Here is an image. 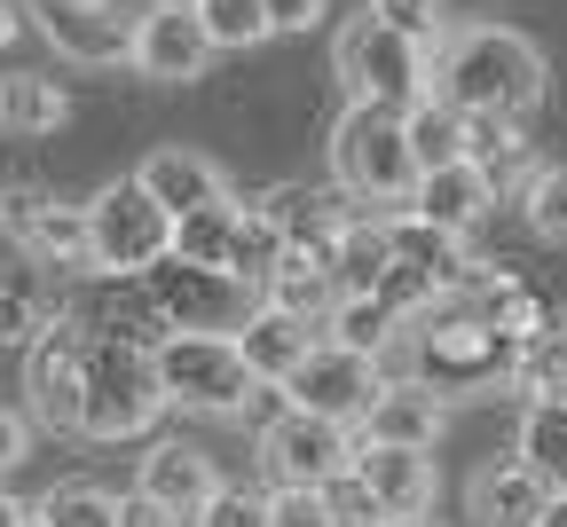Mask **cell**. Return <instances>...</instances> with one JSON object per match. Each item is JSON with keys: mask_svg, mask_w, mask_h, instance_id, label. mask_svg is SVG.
<instances>
[{"mask_svg": "<svg viewBox=\"0 0 567 527\" xmlns=\"http://www.w3.org/2000/svg\"><path fill=\"white\" fill-rule=\"evenodd\" d=\"M394 527H434V519H425V512H417V519H394Z\"/></svg>", "mask_w": 567, "mask_h": 527, "instance_id": "46", "label": "cell"}, {"mask_svg": "<svg viewBox=\"0 0 567 527\" xmlns=\"http://www.w3.org/2000/svg\"><path fill=\"white\" fill-rule=\"evenodd\" d=\"M316 331H323V323H308V316H292V308H276V299H260L252 323L237 331V347H245V362L260 370V386H284V379H292V370L323 347Z\"/></svg>", "mask_w": 567, "mask_h": 527, "instance_id": "21", "label": "cell"}, {"mask_svg": "<svg viewBox=\"0 0 567 527\" xmlns=\"http://www.w3.org/2000/svg\"><path fill=\"white\" fill-rule=\"evenodd\" d=\"M32 425H40V417H24V410H0V480H9V473L32 457Z\"/></svg>", "mask_w": 567, "mask_h": 527, "instance_id": "39", "label": "cell"}, {"mask_svg": "<svg viewBox=\"0 0 567 527\" xmlns=\"http://www.w3.org/2000/svg\"><path fill=\"white\" fill-rule=\"evenodd\" d=\"M32 17H40V32L63 63H87V71L134 63V24L142 17H118L111 0H32Z\"/></svg>", "mask_w": 567, "mask_h": 527, "instance_id": "14", "label": "cell"}, {"mask_svg": "<svg viewBox=\"0 0 567 527\" xmlns=\"http://www.w3.org/2000/svg\"><path fill=\"white\" fill-rule=\"evenodd\" d=\"M87 370H95V339H87L80 323H63V316L24 347V394H32V417H40L48 433H80Z\"/></svg>", "mask_w": 567, "mask_h": 527, "instance_id": "11", "label": "cell"}, {"mask_svg": "<svg viewBox=\"0 0 567 527\" xmlns=\"http://www.w3.org/2000/svg\"><path fill=\"white\" fill-rule=\"evenodd\" d=\"M442 417H450V402L425 386V379H386V394L371 402V417H363V441H402V448H434V433H442Z\"/></svg>", "mask_w": 567, "mask_h": 527, "instance_id": "22", "label": "cell"}, {"mask_svg": "<svg viewBox=\"0 0 567 527\" xmlns=\"http://www.w3.org/2000/svg\"><path fill=\"white\" fill-rule=\"evenodd\" d=\"M213 55H221V40H213L197 0H151V17L134 24V71H142V80H158V87L205 80Z\"/></svg>", "mask_w": 567, "mask_h": 527, "instance_id": "13", "label": "cell"}, {"mask_svg": "<svg viewBox=\"0 0 567 527\" xmlns=\"http://www.w3.org/2000/svg\"><path fill=\"white\" fill-rule=\"evenodd\" d=\"M544 48L528 32H505V24H473V32H450V48L434 55V87L457 103V111H536L544 103Z\"/></svg>", "mask_w": 567, "mask_h": 527, "instance_id": "3", "label": "cell"}, {"mask_svg": "<svg viewBox=\"0 0 567 527\" xmlns=\"http://www.w3.org/2000/svg\"><path fill=\"white\" fill-rule=\"evenodd\" d=\"M166 410H174V402H166V379H158V354L134 347V339H95L80 433H87V441H142Z\"/></svg>", "mask_w": 567, "mask_h": 527, "instance_id": "7", "label": "cell"}, {"mask_svg": "<svg viewBox=\"0 0 567 527\" xmlns=\"http://www.w3.org/2000/svg\"><path fill=\"white\" fill-rule=\"evenodd\" d=\"M371 9H379L394 32H410L425 55H442V48H450V0H371Z\"/></svg>", "mask_w": 567, "mask_h": 527, "instance_id": "35", "label": "cell"}, {"mask_svg": "<svg viewBox=\"0 0 567 527\" xmlns=\"http://www.w3.org/2000/svg\"><path fill=\"white\" fill-rule=\"evenodd\" d=\"M520 331H505V316L481 299V283L465 291H442L434 308H417L410 331H402V370L425 379L442 402H481L496 386H513L520 370Z\"/></svg>", "mask_w": 567, "mask_h": 527, "instance_id": "1", "label": "cell"}, {"mask_svg": "<svg viewBox=\"0 0 567 527\" xmlns=\"http://www.w3.org/2000/svg\"><path fill=\"white\" fill-rule=\"evenodd\" d=\"M260 205L276 213V229L292 237V252H300V260H323V268H331V252H339V237H347V220L363 213L339 182H331V189H323V182H284V189H268Z\"/></svg>", "mask_w": 567, "mask_h": 527, "instance_id": "15", "label": "cell"}, {"mask_svg": "<svg viewBox=\"0 0 567 527\" xmlns=\"http://www.w3.org/2000/svg\"><path fill=\"white\" fill-rule=\"evenodd\" d=\"M197 9H205V24H213V40H221V48H260V40H276L268 0H197Z\"/></svg>", "mask_w": 567, "mask_h": 527, "instance_id": "34", "label": "cell"}, {"mask_svg": "<svg viewBox=\"0 0 567 527\" xmlns=\"http://www.w3.org/2000/svg\"><path fill=\"white\" fill-rule=\"evenodd\" d=\"M410 142H417V166H450V158H465V111L434 87L425 103H410Z\"/></svg>", "mask_w": 567, "mask_h": 527, "instance_id": "29", "label": "cell"}, {"mask_svg": "<svg viewBox=\"0 0 567 527\" xmlns=\"http://www.w3.org/2000/svg\"><path fill=\"white\" fill-rule=\"evenodd\" d=\"M551 496H559V488H551L528 457L481 465V473H473V488H465V504H473V519H481V527H536Z\"/></svg>", "mask_w": 567, "mask_h": 527, "instance_id": "19", "label": "cell"}, {"mask_svg": "<svg viewBox=\"0 0 567 527\" xmlns=\"http://www.w3.org/2000/svg\"><path fill=\"white\" fill-rule=\"evenodd\" d=\"M481 276V260L465 252V237H450V229H434L417 205H402L394 213V252H386V276L371 283V291H386L402 316H417V308H434L442 291H465Z\"/></svg>", "mask_w": 567, "mask_h": 527, "instance_id": "9", "label": "cell"}, {"mask_svg": "<svg viewBox=\"0 0 567 527\" xmlns=\"http://www.w3.org/2000/svg\"><path fill=\"white\" fill-rule=\"evenodd\" d=\"M292 260V237L276 229V213L268 205H245V220H237V245H229V268L237 276H252L260 291H268V276Z\"/></svg>", "mask_w": 567, "mask_h": 527, "instance_id": "27", "label": "cell"}, {"mask_svg": "<svg viewBox=\"0 0 567 527\" xmlns=\"http://www.w3.org/2000/svg\"><path fill=\"white\" fill-rule=\"evenodd\" d=\"M134 488H142V496H158V504L189 527L213 496H221V473H213V457H205V448H189V441H151V457H142Z\"/></svg>", "mask_w": 567, "mask_h": 527, "instance_id": "16", "label": "cell"}, {"mask_svg": "<svg viewBox=\"0 0 567 527\" xmlns=\"http://www.w3.org/2000/svg\"><path fill=\"white\" fill-rule=\"evenodd\" d=\"M331 182L363 205V213H402L417 205V142H410V111L394 103H347L331 126Z\"/></svg>", "mask_w": 567, "mask_h": 527, "instance_id": "2", "label": "cell"}, {"mask_svg": "<svg viewBox=\"0 0 567 527\" xmlns=\"http://www.w3.org/2000/svg\"><path fill=\"white\" fill-rule=\"evenodd\" d=\"M142 182H151L174 213H197V205H221V197H229V174L213 166L205 149H182V142L151 149V158H142Z\"/></svg>", "mask_w": 567, "mask_h": 527, "instance_id": "24", "label": "cell"}, {"mask_svg": "<svg viewBox=\"0 0 567 527\" xmlns=\"http://www.w3.org/2000/svg\"><path fill=\"white\" fill-rule=\"evenodd\" d=\"M32 519H40V504H24V496L0 488V527H32Z\"/></svg>", "mask_w": 567, "mask_h": 527, "instance_id": "43", "label": "cell"}, {"mask_svg": "<svg viewBox=\"0 0 567 527\" xmlns=\"http://www.w3.org/2000/svg\"><path fill=\"white\" fill-rule=\"evenodd\" d=\"M17 245L40 260V268H71V276H95V229H87V205H40L24 229H17Z\"/></svg>", "mask_w": 567, "mask_h": 527, "instance_id": "23", "label": "cell"}, {"mask_svg": "<svg viewBox=\"0 0 567 527\" xmlns=\"http://www.w3.org/2000/svg\"><path fill=\"white\" fill-rule=\"evenodd\" d=\"M189 527H197V519H189Z\"/></svg>", "mask_w": 567, "mask_h": 527, "instance_id": "48", "label": "cell"}, {"mask_svg": "<svg viewBox=\"0 0 567 527\" xmlns=\"http://www.w3.org/2000/svg\"><path fill=\"white\" fill-rule=\"evenodd\" d=\"M17 40V0H0V48Z\"/></svg>", "mask_w": 567, "mask_h": 527, "instance_id": "45", "label": "cell"}, {"mask_svg": "<svg viewBox=\"0 0 567 527\" xmlns=\"http://www.w3.org/2000/svg\"><path fill=\"white\" fill-rule=\"evenodd\" d=\"M520 457H528L551 488H567V394L528 402V417H520Z\"/></svg>", "mask_w": 567, "mask_h": 527, "instance_id": "28", "label": "cell"}, {"mask_svg": "<svg viewBox=\"0 0 567 527\" xmlns=\"http://www.w3.org/2000/svg\"><path fill=\"white\" fill-rule=\"evenodd\" d=\"M48 323H55V316H48L40 283H0V347H32Z\"/></svg>", "mask_w": 567, "mask_h": 527, "instance_id": "36", "label": "cell"}, {"mask_svg": "<svg viewBox=\"0 0 567 527\" xmlns=\"http://www.w3.org/2000/svg\"><path fill=\"white\" fill-rule=\"evenodd\" d=\"M237 220H245V205H237V197H221V205H197V213H182V229H174V252H182V260H213V268H229Z\"/></svg>", "mask_w": 567, "mask_h": 527, "instance_id": "30", "label": "cell"}, {"mask_svg": "<svg viewBox=\"0 0 567 527\" xmlns=\"http://www.w3.org/2000/svg\"><path fill=\"white\" fill-rule=\"evenodd\" d=\"M402 331H410V316L394 308L386 291H339V308H331V323H323V339H339V347H354V354H394L402 347Z\"/></svg>", "mask_w": 567, "mask_h": 527, "instance_id": "25", "label": "cell"}, {"mask_svg": "<svg viewBox=\"0 0 567 527\" xmlns=\"http://www.w3.org/2000/svg\"><path fill=\"white\" fill-rule=\"evenodd\" d=\"M87 229H95V276H142L174 252L182 213L134 174V182H111L103 197H87Z\"/></svg>", "mask_w": 567, "mask_h": 527, "instance_id": "8", "label": "cell"}, {"mask_svg": "<svg viewBox=\"0 0 567 527\" xmlns=\"http://www.w3.org/2000/svg\"><path fill=\"white\" fill-rule=\"evenodd\" d=\"M268 527H347L323 488H268Z\"/></svg>", "mask_w": 567, "mask_h": 527, "instance_id": "37", "label": "cell"}, {"mask_svg": "<svg viewBox=\"0 0 567 527\" xmlns=\"http://www.w3.org/2000/svg\"><path fill=\"white\" fill-rule=\"evenodd\" d=\"M465 158L496 182L505 205H520V189L536 182V149L520 134V111H465Z\"/></svg>", "mask_w": 567, "mask_h": 527, "instance_id": "18", "label": "cell"}, {"mask_svg": "<svg viewBox=\"0 0 567 527\" xmlns=\"http://www.w3.org/2000/svg\"><path fill=\"white\" fill-rule=\"evenodd\" d=\"M32 527H48V519H32Z\"/></svg>", "mask_w": 567, "mask_h": 527, "instance_id": "47", "label": "cell"}, {"mask_svg": "<svg viewBox=\"0 0 567 527\" xmlns=\"http://www.w3.org/2000/svg\"><path fill=\"white\" fill-rule=\"evenodd\" d=\"M71 118V95L48 80V71H9V80H0V126L9 134H55Z\"/></svg>", "mask_w": 567, "mask_h": 527, "instance_id": "26", "label": "cell"}, {"mask_svg": "<svg viewBox=\"0 0 567 527\" xmlns=\"http://www.w3.org/2000/svg\"><path fill=\"white\" fill-rule=\"evenodd\" d=\"M142 308H151L166 331H245L260 308V283L213 260H182L166 252L158 268H142Z\"/></svg>", "mask_w": 567, "mask_h": 527, "instance_id": "6", "label": "cell"}, {"mask_svg": "<svg viewBox=\"0 0 567 527\" xmlns=\"http://www.w3.org/2000/svg\"><path fill=\"white\" fill-rule=\"evenodd\" d=\"M536 527H567V488H559V496L544 504V519H536Z\"/></svg>", "mask_w": 567, "mask_h": 527, "instance_id": "44", "label": "cell"}, {"mask_svg": "<svg viewBox=\"0 0 567 527\" xmlns=\"http://www.w3.org/2000/svg\"><path fill=\"white\" fill-rule=\"evenodd\" d=\"M40 519L48 527H118V496L95 488V480H63L40 496Z\"/></svg>", "mask_w": 567, "mask_h": 527, "instance_id": "32", "label": "cell"}, {"mask_svg": "<svg viewBox=\"0 0 567 527\" xmlns=\"http://www.w3.org/2000/svg\"><path fill=\"white\" fill-rule=\"evenodd\" d=\"M284 402H300V410H316V417H347V425H363L371 417V402L386 394V370H379V354H354V347H339V339H323L292 379L276 386Z\"/></svg>", "mask_w": 567, "mask_h": 527, "instance_id": "12", "label": "cell"}, {"mask_svg": "<svg viewBox=\"0 0 567 527\" xmlns=\"http://www.w3.org/2000/svg\"><path fill=\"white\" fill-rule=\"evenodd\" d=\"M40 205H48V189H32V182H17V189H0V229H9V237H17V229H24V220L40 213Z\"/></svg>", "mask_w": 567, "mask_h": 527, "instance_id": "40", "label": "cell"}, {"mask_svg": "<svg viewBox=\"0 0 567 527\" xmlns=\"http://www.w3.org/2000/svg\"><path fill=\"white\" fill-rule=\"evenodd\" d=\"M331 63H339L347 103H394V111H410V103L434 95V55H425L410 32H394L379 9H363L331 40Z\"/></svg>", "mask_w": 567, "mask_h": 527, "instance_id": "5", "label": "cell"}, {"mask_svg": "<svg viewBox=\"0 0 567 527\" xmlns=\"http://www.w3.org/2000/svg\"><path fill=\"white\" fill-rule=\"evenodd\" d=\"M268 24L276 32H316L323 24V0H268Z\"/></svg>", "mask_w": 567, "mask_h": 527, "instance_id": "41", "label": "cell"}, {"mask_svg": "<svg viewBox=\"0 0 567 527\" xmlns=\"http://www.w3.org/2000/svg\"><path fill=\"white\" fill-rule=\"evenodd\" d=\"M354 473L371 480V496H379V512H386V519H417V512H434V448L363 441Z\"/></svg>", "mask_w": 567, "mask_h": 527, "instance_id": "17", "label": "cell"}, {"mask_svg": "<svg viewBox=\"0 0 567 527\" xmlns=\"http://www.w3.org/2000/svg\"><path fill=\"white\" fill-rule=\"evenodd\" d=\"M520 220L536 245H567V166H536V182L520 189Z\"/></svg>", "mask_w": 567, "mask_h": 527, "instance_id": "33", "label": "cell"}, {"mask_svg": "<svg viewBox=\"0 0 567 527\" xmlns=\"http://www.w3.org/2000/svg\"><path fill=\"white\" fill-rule=\"evenodd\" d=\"M505 205L496 197V182L473 166V158H450V166H425V182H417V213L434 220V229H450V237H473L481 220Z\"/></svg>", "mask_w": 567, "mask_h": 527, "instance_id": "20", "label": "cell"}, {"mask_svg": "<svg viewBox=\"0 0 567 527\" xmlns=\"http://www.w3.org/2000/svg\"><path fill=\"white\" fill-rule=\"evenodd\" d=\"M354 457H363V425L347 417H316V410H284L260 425V473L276 488H331L339 473H354Z\"/></svg>", "mask_w": 567, "mask_h": 527, "instance_id": "10", "label": "cell"}, {"mask_svg": "<svg viewBox=\"0 0 567 527\" xmlns=\"http://www.w3.org/2000/svg\"><path fill=\"white\" fill-rule=\"evenodd\" d=\"M513 394H520V402H551V394H567V323H544V331L520 347Z\"/></svg>", "mask_w": 567, "mask_h": 527, "instance_id": "31", "label": "cell"}, {"mask_svg": "<svg viewBox=\"0 0 567 527\" xmlns=\"http://www.w3.org/2000/svg\"><path fill=\"white\" fill-rule=\"evenodd\" d=\"M118 527H182V519H174L158 496H142V488H134V496H118Z\"/></svg>", "mask_w": 567, "mask_h": 527, "instance_id": "42", "label": "cell"}, {"mask_svg": "<svg viewBox=\"0 0 567 527\" xmlns=\"http://www.w3.org/2000/svg\"><path fill=\"white\" fill-rule=\"evenodd\" d=\"M151 354H158V379H166V402L174 410L245 417L260 402V370L245 362L237 331H166Z\"/></svg>", "mask_w": 567, "mask_h": 527, "instance_id": "4", "label": "cell"}, {"mask_svg": "<svg viewBox=\"0 0 567 527\" xmlns=\"http://www.w3.org/2000/svg\"><path fill=\"white\" fill-rule=\"evenodd\" d=\"M197 527H268V496H260V488L221 480V496H213V504L197 512Z\"/></svg>", "mask_w": 567, "mask_h": 527, "instance_id": "38", "label": "cell"}]
</instances>
